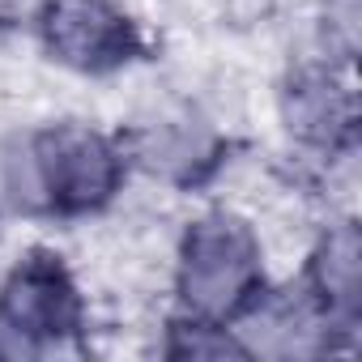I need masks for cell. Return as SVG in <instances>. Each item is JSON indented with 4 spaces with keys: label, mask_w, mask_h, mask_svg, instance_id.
Returning a JSON list of instances; mask_svg holds the SVG:
<instances>
[{
    "label": "cell",
    "mask_w": 362,
    "mask_h": 362,
    "mask_svg": "<svg viewBox=\"0 0 362 362\" xmlns=\"http://www.w3.org/2000/svg\"><path fill=\"white\" fill-rule=\"evenodd\" d=\"M264 294L260 243L247 222L230 214L201 218L179 247V298L197 324L226 328Z\"/></svg>",
    "instance_id": "6da1fadb"
},
{
    "label": "cell",
    "mask_w": 362,
    "mask_h": 362,
    "mask_svg": "<svg viewBox=\"0 0 362 362\" xmlns=\"http://www.w3.org/2000/svg\"><path fill=\"white\" fill-rule=\"evenodd\" d=\"M81 315V294L60 256H26L0 286V358L47 354L77 341Z\"/></svg>",
    "instance_id": "7a4b0ae2"
},
{
    "label": "cell",
    "mask_w": 362,
    "mask_h": 362,
    "mask_svg": "<svg viewBox=\"0 0 362 362\" xmlns=\"http://www.w3.org/2000/svg\"><path fill=\"white\" fill-rule=\"evenodd\" d=\"M30 153H35V175L47 197V209L56 214H94L119 192L124 158L94 128H81V124L43 128Z\"/></svg>",
    "instance_id": "3957f363"
},
{
    "label": "cell",
    "mask_w": 362,
    "mask_h": 362,
    "mask_svg": "<svg viewBox=\"0 0 362 362\" xmlns=\"http://www.w3.org/2000/svg\"><path fill=\"white\" fill-rule=\"evenodd\" d=\"M39 39L52 60L77 73H115L145 56L141 26L111 0H47Z\"/></svg>",
    "instance_id": "277c9868"
},
{
    "label": "cell",
    "mask_w": 362,
    "mask_h": 362,
    "mask_svg": "<svg viewBox=\"0 0 362 362\" xmlns=\"http://www.w3.org/2000/svg\"><path fill=\"white\" fill-rule=\"evenodd\" d=\"M286 119L311 145H349L354 141V90L324 69H307L286 90Z\"/></svg>",
    "instance_id": "5b68a950"
},
{
    "label": "cell",
    "mask_w": 362,
    "mask_h": 362,
    "mask_svg": "<svg viewBox=\"0 0 362 362\" xmlns=\"http://www.w3.org/2000/svg\"><path fill=\"white\" fill-rule=\"evenodd\" d=\"M358 286H362V260H358V230L341 226L332 230L315 260H311V290L332 324H354L358 320Z\"/></svg>",
    "instance_id": "8992f818"
}]
</instances>
